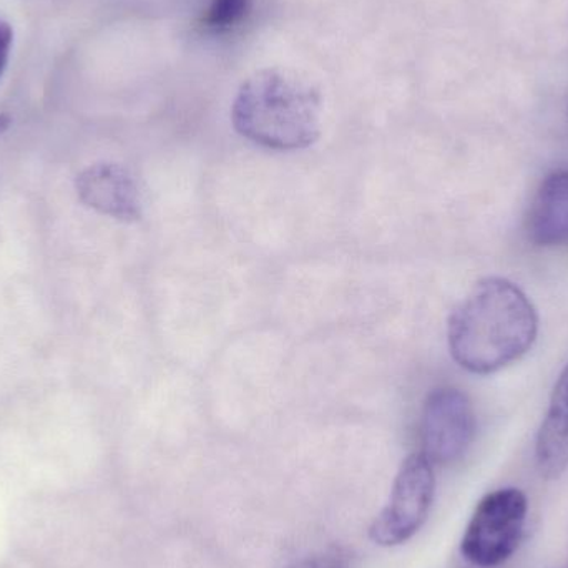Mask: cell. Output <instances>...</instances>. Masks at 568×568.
Listing matches in <instances>:
<instances>
[{"mask_svg":"<svg viewBox=\"0 0 568 568\" xmlns=\"http://www.w3.org/2000/svg\"><path fill=\"white\" fill-rule=\"evenodd\" d=\"M232 120L236 132L256 145L278 152L307 149L320 139V92L291 70H262L239 90Z\"/></svg>","mask_w":568,"mask_h":568,"instance_id":"7a4b0ae2","label":"cell"},{"mask_svg":"<svg viewBox=\"0 0 568 568\" xmlns=\"http://www.w3.org/2000/svg\"><path fill=\"white\" fill-rule=\"evenodd\" d=\"M527 510L529 506L523 490L507 487L487 494L464 534L463 556L483 568L497 567L509 560L523 540Z\"/></svg>","mask_w":568,"mask_h":568,"instance_id":"3957f363","label":"cell"},{"mask_svg":"<svg viewBox=\"0 0 568 568\" xmlns=\"http://www.w3.org/2000/svg\"><path fill=\"white\" fill-rule=\"evenodd\" d=\"M13 30L9 22L0 19V77L9 63L10 49H12Z\"/></svg>","mask_w":568,"mask_h":568,"instance_id":"8fae6325","label":"cell"},{"mask_svg":"<svg viewBox=\"0 0 568 568\" xmlns=\"http://www.w3.org/2000/svg\"><path fill=\"white\" fill-rule=\"evenodd\" d=\"M532 242L546 248L568 243V172L547 176L534 199L529 215Z\"/></svg>","mask_w":568,"mask_h":568,"instance_id":"ba28073f","label":"cell"},{"mask_svg":"<svg viewBox=\"0 0 568 568\" xmlns=\"http://www.w3.org/2000/svg\"><path fill=\"white\" fill-rule=\"evenodd\" d=\"M77 192L89 209L120 220L139 222L142 200L135 179L129 170L116 163H97L77 176Z\"/></svg>","mask_w":568,"mask_h":568,"instance_id":"8992f818","label":"cell"},{"mask_svg":"<svg viewBox=\"0 0 568 568\" xmlns=\"http://www.w3.org/2000/svg\"><path fill=\"white\" fill-rule=\"evenodd\" d=\"M434 493L433 463L423 453L407 457L394 480L389 504L371 526V539L383 547L407 542L426 523Z\"/></svg>","mask_w":568,"mask_h":568,"instance_id":"277c9868","label":"cell"},{"mask_svg":"<svg viewBox=\"0 0 568 568\" xmlns=\"http://www.w3.org/2000/svg\"><path fill=\"white\" fill-rule=\"evenodd\" d=\"M294 568H347V560L341 550H329V552L311 557Z\"/></svg>","mask_w":568,"mask_h":568,"instance_id":"30bf717a","label":"cell"},{"mask_svg":"<svg viewBox=\"0 0 568 568\" xmlns=\"http://www.w3.org/2000/svg\"><path fill=\"white\" fill-rule=\"evenodd\" d=\"M539 317L527 294L506 278L483 280L449 317L454 361L474 374H493L519 361L537 339Z\"/></svg>","mask_w":568,"mask_h":568,"instance_id":"6da1fadb","label":"cell"},{"mask_svg":"<svg viewBox=\"0 0 568 568\" xmlns=\"http://www.w3.org/2000/svg\"><path fill=\"white\" fill-rule=\"evenodd\" d=\"M476 434V416L466 394L440 387L427 396L420 417L423 454L430 463L447 466L469 449Z\"/></svg>","mask_w":568,"mask_h":568,"instance_id":"5b68a950","label":"cell"},{"mask_svg":"<svg viewBox=\"0 0 568 568\" xmlns=\"http://www.w3.org/2000/svg\"><path fill=\"white\" fill-rule=\"evenodd\" d=\"M10 122H12V120H10L9 115H6V113H2V115H0V135H2V133L6 132L7 129H9Z\"/></svg>","mask_w":568,"mask_h":568,"instance_id":"7c38bea8","label":"cell"},{"mask_svg":"<svg viewBox=\"0 0 568 568\" xmlns=\"http://www.w3.org/2000/svg\"><path fill=\"white\" fill-rule=\"evenodd\" d=\"M250 9L252 0H212L203 22L215 32H229L243 22Z\"/></svg>","mask_w":568,"mask_h":568,"instance_id":"9c48e42d","label":"cell"},{"mask_svg":"<svg viewBox=\"0 0 568 568\" xmlns=\"http://www.w3.org/2000/svg\"><path fill=\"white\" fill-rule=\"evenodd\" d=\"M536 460L544 479H559L568 467V364L560 374L537 434Z\"/></svg>","mask_w":568,"mask_h":568,"instance_id":"52a82bcc","label":"cell"}]
</instances>
